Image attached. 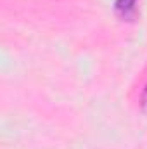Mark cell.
Returning <instances> with one entry per match:
<instances>
[{
  "mask_svg": "<svg viewBox=\"0 0 147 149\" xmlns=\"http://www.w3.org/2000/svg\"><path fill=\"white\" fill-rule=\"evenodd\" d=\"M140 106H142V109L147 113V85L146 88H144V92H142V99H140Z\"/></svg>",
  "mask_w": 147,
  "mask_h": 149,
  "instance_id": "cell-2",
  "label": "cell"
},
{
  "mask_svg": "<svg viewBox=\"0 0 147 149\" xmlns=\"http://www.w3.org/2000/svg\"><path fill=\"white\" fill-rule=\"evenodd\" d=\"M116 12L123 19H132L137 10V0H116Z\"/></svg>",
  "mask_w": 147,
  "mask_h": 149,
  "instance_id": "cell-1",
  "label": "cell"
}]
</instances>
